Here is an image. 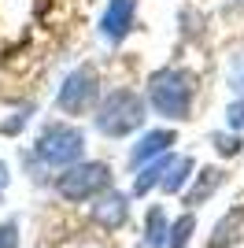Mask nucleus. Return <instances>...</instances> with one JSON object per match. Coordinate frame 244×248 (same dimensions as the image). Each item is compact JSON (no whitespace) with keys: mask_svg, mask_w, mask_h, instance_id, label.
<instances>
[{"mask_svg":"<svg viewBox=\"0 0 244 248\" xmlns=\"http://www.w3.org/2000/svg\"><path fill=\"white\" fill-rule=\"evenodd\" d=\"M193 74L182 71V67H159V71L148 78V104L155 108V115L163 119H174L182 123L193 111Z\"/></svg>","mask_w":244,"mask_h":248,"instance_id":"1","label":"nucleus"},{"mask_svg":"<svg viewBox=\"0 0 244 248\" xmlns=\"http://www.w3.org/2000/svg\"><path fill=\"white\" fill-rule=\"evenodd\" d=\"M92 111H96L92 123H96V130H100L104 137H126V134H133V130H141L144 119H148L144 100L133 93V89H115V93H107Z\"/></svg>","mask_w":244,"mask_h":248,"instance_id":"2","label":"nucleus"},{"mask_svg":"<svg viewBox=\"0 0 244 248\" xmlns=\"http://www.w3.org/2000/svg\"><path fill=\"white\" fill-rule=\"evenodd\" d=\"M33 152H37L41 163L63 170V167L78 163L81 155H85V137H81V130H78V126H71V123H48L37 134Z\"/></svg>","mask_w":244,"mask_h":248,"instance_id":"3","label":"nucleus"},{"mask_svg":"<svg viewBox=\"0 0 244 248\" xmlns=\"http://www.w3.org/2000/svg\"><path fill=\"white\" fill-rule=\"evenodd\" d=\"M107 186H111V170H107V163H85V159H78V163H71V167H63L60 178H56L60 197H63V200H74V204L100 197Z\"/></svg>","mask_w":244,"mask_h":248,"instance_id":"4","label":"nucleus"},{"mask_svg":"<svg viewBox=\"0 0 244 248\" xmlns=\"http://www.w3.org/2000/svg\"><path fill=\"white\" fill-rule=\"evenodd\" d=\"M96 100H100V74H96V67H89V63L74 67V71L63 78L60 93H56V108H60L63 115H89L92 108H96Z\"/></svg>","mask_w":244,"mask_h":248,"instance_id":"5","label":"nucleus"},{"mask_svg":"<svg viewBox=\"0 0 244 248\" xmlns=\"http://www.w3.org/2000/svg\"><path fill=\"white\" fill-rule=\"evenodd\" d=\"M133 19H137V0H111L104 8L100 22H96V30H100V37L107 45H119L133 30Z\"/></svg>","mask_w":244,"mask_h":248,"instance_id":"6","label":"nucleus"},{"mask_svg":"<svg viewBox=\"0 0 244 248\" xmlns=\"http://www.w3.org/2000/svg\"><path fill=\"white\" fill-rule=\"evenodd\" d=\"M92 218H96L104 230H122L126 218H130V200L122 197V193L104 189V197H96V204H92Z\"/></svg>","mask_w":244,"mask_h":248,"instance_id":"7","label":"nucleus"},{"mask_svg":"<svg viewBox=\"0 0 244 248\" xmlns=\"http://www.w3.org/2000/svg\"><path fill=\"white\" fill-rule=\"evenodd\" d=\"M178 141V134L174 130H148V134L137 141V145L130 148V167L137 170V167H144L148 159H155V155L170 152V145Z\"/></svg>","mask_w":244,"mask_h":248,"instance_id":"8","label":"nucleus"},{"mask_svg":"<svg viewBox=\"0 0 244 248\" xmlns=\"http://www.w3.org/2000/svg\"><path fill=\"white\" fill-rule=\"evenodd\" d=\"M222 182H226V170H218V167H203L200 174H196V186L185 193V204H189V207H200L214 189L222 186Z\"/></svg>","mask_w":244,"mask_h":248,"instance_id":"9","label":"nucleus"},{"mask_svg":"<svg viewBox=\"0 0 244 248\" xmlns=\"http://www.w3.org/2000/svg\"><path fill=\"white\" fill-rule=\"evenodd\" d=\"M167 233H170V226H167V211H163L159 204L148 207V215H144V245H148V248H167Z\"/></svg>","mask_w":244,"mask_h":248,"instance_id":"10","label":"nucleus"},{"mask_svg":"<svg viewBox=\"0 0 244 248\" xmlns=\"http://www.w3.org/2000/svg\"><path fill=\"white\" fill-rule=\"evenodd\" d=\"M193 155H174L170 159V167H167V170H163V182L159 186L167 189V193H178V189L185 186V182H189V178H193Z\"/></svg>","mask_w":244,"mask_h":248,"instance_id":"11","label":"nucleus"},{"mask_svg":"<svg viewBox=\"0 0 244 248\" xmlns=\"http://www.w3.org/2000/svg\"><path fill=\"white\" fill-rule=\"evenodd\" d=\"M193 230H196V218L193 215H182L170 226V233H167V248H185V245H189V237H193Z\"/></svg>","mask_w":244,"mask_h":248,"instance_id":"12","label":"nucleus"},{"mask_svg":"<svg viewBox=\"0 0 244 248\" xmlns=\"http://www.w3.org/2000/svg\"><path fill=\"white\" fill-rule=\"evenodd\" d=\"M211 145L222 155H237L241 152V134H211Z\"/></svg>","mask_w":244,"mask_h":248,"instance_id":"13","label":"nucleus"},{"mask_svg":"<svg viewBox=\"0 0 244 248\" xmlns=\"http://www.w3.org/2000/svg\"><path fill=\"white\" fill-rule=\"evenodd\" d=\"M30 115H33V108H22V111H15L11 115V119H4V123H0V134H8V137H15L22 130V126L30 123Z\"/></svg>","mask_w":244,"mask_h":248,"instance_id":"14","label":"nucleus"},{"mask_svg":"<svg viewBox=\"0 0 244 248\" xmlns=\"http://www.w3.org/2000/svg\"><path fill=\"white\" fill-rule=\"evenodd\" d=\"M226 78H229V85H233L237 93L244 96V52H237L233 60H229V71H226Z\"/></svg>","mask_w":244,"mask_h":248,"instance_id":"15","label":"nucleus"},{"mask_svg":"<svg viewBox=\"0 0 244 248\" xmlns=\"http://www.w3.org/2000/svg\"><path fill=\"white\" fill-rule=\"evenodd\" d=\"M226 123H229V130H233V134H244V96L226 108Z\"/></svg>","mask_w":244,"mask_h":248,"instance_id":"16","label":"nucleus"},{"mask_svg":"<svg viewBox=\"0 0 244 248\" xmlns=\"http://www.w3.org/2000/svg\"><path fill=\"white\" fill-rule=\"evenodd\" d=\"M0 248H19V218L0 222Z\"/></svg>","mask_w":244,"mask_h":248,"instance_id":"17","label":"nucleus"},{"mask_svg":"<svg viewBox=\"0 0 244 248\" xmlns=\"http://www.w3.org/2000/svg\"><path fill=\"white\" fill-rule=\"evenodd\" d=\"M4 182H8V163L0 159V189H4Z\"/></svg>","mask_w":244,"mask_h":248,"instance_id":"18","label":"nucleus"},{"mask_svg":"<svg viewBox=\"0 0 244 248\" xmlns=\"http://www.w3.org/2000/svg\"><path fill=\"white\" fill-rule=\"evenodd\" d=\"M233 4H237V8H244V0H233Z\"/></svg>","mask_w":244,"mask_h":248,"instance_id":"19","label":"nucleus"}]
</instances>
